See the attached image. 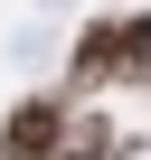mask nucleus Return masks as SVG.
I'll use <instances>...</instances> for the list:
<instances>
[{
	"label": "nucleus",
	"instance_id": "2",
	"mask_svg": "<svg viewBox=\"0 0 151 160\" xmlns=\"http://www.w3.org/2000/svg\"><path fill=\"white\" fill-rule=\"evenodd\" d=\"M66 141H76L66 94H29V104H10V122H0V160H57Z\"/></svg>",
	"mask_w": 151,
	"mask_h": 160
},
{
	"label": "nucleus",
	"instance_id": "3",
	"mask_svg": "<svg viewBox=\"0 0 151 160\" xmlns=\"http://www.w3.org/2000/svg\"><path fill=\"white\" fill-rule=\"evenodd\" d=\"M113 151V132H104V113H85V122H76V141L57 151V160H104Z\"/></svg>",
	"mask_w": 151,
	"mask_h": 160
},
{
	"label": "nucleus",
	"instance_id": "1",
	"mask_svg": "<svg viewBox=\"0 0 151 160\" xmlns=\"http://www.w3.org/2000/svg\"><path fill=\"white\" fill-rule=\"evenodd\" d=\"M132 75H151V10H113V19H95L85 38H76V57H66V94L132 85Z\"/></svg>",
	"mask_w": 151,
	"mask_h": 160
}]
</instances>
